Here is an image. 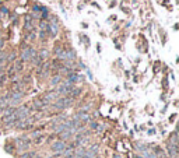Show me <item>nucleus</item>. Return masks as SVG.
Returning <instances> with one entry per match:
<instances>
[{"label": "nucleus", "instance_id": "1", "mask_svg": "<svg viewBox=\"0 0 179 158\" xmlns=\"http://www.w3.org/2000/svg\"><path fill=\"white\" fill-rule=\"evenodd\" d=\"M71 103H73V99L69 98V97H59L53 103H50L52 105V108L56 109V111H64V109H67V108H70Z\"/></svg>", "mask_w": 179, "mask_h": 158}, {"label": "nucleus", "instance_id": "2", "mask_svg": "<svg viewBox=\"0 0 179 158\" xmlns=\"http://www.w3.org/2000/svg\"><path fill=\"white\" fill-rule=\"evenodd\" d=\"M38 55L37 53V50L34 49V48H25L23 52H21V62H28V60H32L35 56Z\"/></svg>", "mask_w": 179, "mask_h": 158}, {"label": "nucleus", "instance_id": "3", "mask_svg": "<svg viewBox=\"0 0 179 158\" xmlns=\"http://www.w3.org/2000/svg\"><path fill=\"white\" fill-rule=\"evenodd\" d=\"M66 147H67V144L66 141H62V140H56V141L50 146V150L53 151L55 154H62L63 151L66 150Z\"/></svg>", "mask_w": 179, "mask_h": 158}, {"label": "nucleus", "instance_id": "4", "mask_svg": "<svg viewBox=\"0 0 179 158\" xmlns=\"http://www.w3.org/2000/svg\"><path fill=\"white\" fill-rule=\"evenodd\" d=\"M78 81H84V77L83 76H80V74H77V73H73V74H70V76H67V79H66V83H69L70 86H74L76 83H78Z\"/></svg>", "mask_w": 179, "mask_h": 158}, {"label": "nucleus", "instance_id": "5", "mask_svg": "<svg viewBox=\"0 0 179 158\" xmlns=\"http://www.w3.org/2000/svg\"><path fill=\"white\" fill-rule=\"evenodd\" d=\"M167 151H168V158H178V144H167Z\"/></svg>", "mask_w": 179, "mask_h": 158}, {"label": "nucleus", "instance_id": "6", "mask_svg": "<svg viewBox=\"0 0 179 158\" xmlns=\"http://www.w3.org/2000/svg\"><path fill=\"white\" fill-rule=\"evenodd\" d=\"M48 27H49V30H50V34L56 37V34L59 32V23H57V20L56 18H52V21L50 24H48Z\"/></svg>", "mask_w": 179, "mask_h": 158}, {"label": "nucleus", "instance_id": "7", "mask_svg": "<svg viewBox=\"0 0 179 158\" xmlns=\"http://www.w3.org/2000/svg\"><path fill=\"white\" fill-rule=\"evenodd\" d=\"M74 119L76 120H78V122H88L90 119H91V116H90V113H87V112H83V111H80L74 116Z\"/></svg>", "mask_w": 179, "mask_h": 158}, {"label": "nucleus", "instance_id": "8", "mask_svg": "<svg viewBox=\"0 0 179 158\" xmlns=\"http://www.w3.org/2000/svg\"><path fill=\"white\" fill-rule=\"evenodd\" d=\"M46 106V103L44 102L42 99H35L34 102H32V108L34 109H37V111H41V109H44Z\"/></svg>", "mask_w": 179, "mask_h": 158}, {"label": "nucleus", "instance_id": "9", "mask_svg": "<svg viewBox=\"0 0 179 158\" xmlns=\"http://www.w3.org/2000/svg\"><path fill=\"white\" fill-rule=\"evenodd\" d=\"M62 83V76L60 74H57V76H53L50 81H49V84H50V87H57L59 84Z\"/></svg>", "mask_w": 179, "mask_h": 158}, {"label": "nucleus", "instance_id": "10", "mask_svg": "<svg viewBox=\"0 0 179 158\" xmlns=\"http://www.w3.org/2000/svg\"><path fill=\"white\" fill-rule=\"evenodd\" d=\"M134 148L139 151V152H143L144 150H147L148 148V146L147 144H143V143H140V141H137L136 144H134Z\"/></svg>", "mask_w": 179, "mask_h": 158}, {"label": "nucleus", "instance_id": "11", "mask_svg": "<svg viewBox=\"0 0 179 158\" xmlns=\"http://www.w3.org/2000/svg\"><path fill=\"white\" fill-rule=\"evenodd\" d=\"M13 67H14V71H16V73L23 71V69H24V62H21V60H16V64H14Z\"/></svg>", "mask_w": 179, "mask_h": 158}, {"label": "nucleus", "instance_id": "12", "mask_svg": "<svg viewBox=\"0 0 179 158\" xmlns=\"http://www.w3.org/2000/svg\"><path fill=\"white\" fill-rule=\"evenodd\" d=\"M48 55H49V52H48L46 49H42V50H41V52L38 53L39 59H41L42 62H44V59H46V57H48Z\"/></svg>", "mask_w": 179, "mask_h": 158}, {"label": "nucleus", "instance_id": "13", "mask_svg": "<svg viewBox=\"0 0 179 158\" xmlns=\"http://www.w3.org/2000/svg\"><path fill=\"white\" fill-rule=\"evenodd\" d=\"M34 155H35V152H23L21 155H20V158H34Z\"/></svg>", "mask_w": 179, "mask_h": 158}, {"label": "nucleus", "instance_id": "14", "mask_svg": "<svg viewBox=\"0 0 179 158\" xmlns=\"http://www.w3.org/2000/svg\"><path fill=\"white\" fill-rule=\"evenodd\" d=\"M6 79H7V77H6L4 74H1V76H0V87H3V86H4V81H6Z\"/></svg>", "mask_w": 179, "mask_h": 158}, {"label": "nucleus", "instance_id": "15", "mask_svg": "<svg viewBox=\"0 0 179 158\" xmlns=\"http://www.w3.org/2000/svg\"><path fill=\"white\" fill-rule=\"evenodd\" d=\"M25 28H27V30H30V28H31V21H30V18H27V23H25Z\"/></svg>", "mask_w": 179, "mask_h": 158}, {"label": "nucleus", "instance_id": "16", "mask_svg": "<svg viewBox=\"0 0 179 158\" xmlns=\"http://www.w3.org/2000/svg\"><path fill=\"white\" fill-rule=\"evenodd\" d=\"M90 127H91V129H97V127H98V123H97V122H91V123H90Z\"/></svg>", "mask_w": 179, "mask_h": 158}, {"label": "nucleus", "instance_id": "17", "mask_svg": "<svg viewBox=\"0 0 179 158\" xmlns=\"http://www.w3.org/2000/svg\"><path fill=\"white\" fill-rule=\"evenodd\" d=\"M3 45H4V42H3V39L0 38V50H1V48H3Z\"/></svg>", "mask_w": 179, "mask_h": 158}, {"label": "nucleus", "instance_id": "18", "mask_svg": "<svg viewBox=\"0 0 179 158\" xmlns=\"http://www.w3.org/2000/svg\"><path fill=\"white\" fill-rule=\"evenodd\" d=\"M148 133H150V135H154V133H156V130H154V129H151V130H148Z\"/></svg>", "mask_w": 179, "mask_h": 158}, {"label": "nucleus", "instance_id": "19", "mask_svg": "<svg viewBox=\"0 0 179 158\" xmlns=\"http://www.w3.org/2000/svg\"><path fill=\"white\" fill-rule=\"evenodd\" d=\"M112 158H122L119 154H115V155H112Z\"/></svg>", "mask_w": 179, "mask_h": 158}]
</instances>
